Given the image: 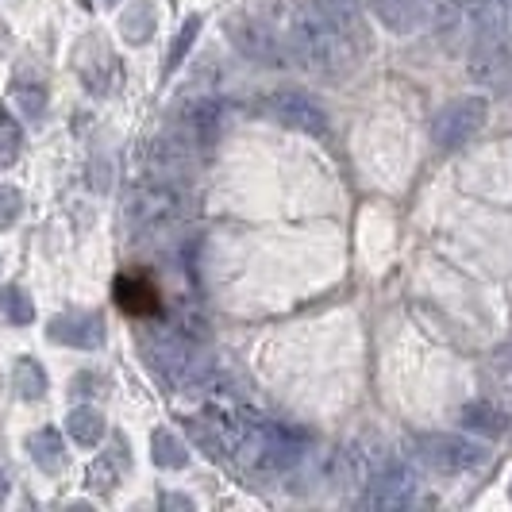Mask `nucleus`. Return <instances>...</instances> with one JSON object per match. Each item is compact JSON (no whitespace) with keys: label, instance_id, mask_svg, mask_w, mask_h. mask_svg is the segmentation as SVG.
Segmentation results:
<instances>
[{"label":"nucleus","instance_id":"1","mask_svg":"<svg viewBox=\"0 0 512 512\" xmlns=\"http://www.w3.org/2000/svg\"><path fill=\"white\" fill-rule=\"evenodd\" d=\"M112 297H116V308L131 316V320H158L166 312V301H162V289L151 274L143 270H124L116 282H112Z\"/></svg>","mask_w":512,"mask_h":512},{"label":"nucleus","instance_id":"6","mask_svg":"<svg viewBox=\"0 0 512 512\" xmlns=\"http://www.w3.org/2000/svg\"><path fill=\"white\" fill-rule=\"evenodd\" d=\"M16 382H20V393H24V397H39V393H43V370L31 359H24L16 366Z\"/></svg>","mask_w":512,"mask_h":512},{"label":"nucleus","instance_id":"5","mask_svg":"<svg viewBox=\"0 0 512 512\" xmlns=\"http://www.w3.org/2000/svg\"><path fill=\"white\" fill-rule=\"evenodd\" d=\"M70 432H74L81 443H97V436H101V416L89 409H81L70 416Z\"/></svg>","mask_w":512,"mask_h":512},{"label":"nucleus","instance_id":"4","mask_svg":"<svg viewBox=\"0 0 512 512\" xmlns=\"http://www.w3.org/2000/svg\"><path fill=\"white\" fill-rule=\"evenodd\" d=\"M0 312L16 324H27L31 320V301H27L20 289H0Z\"/></svg>","mask_w":512,"mask_h":512},{"label":"nucleus","instance_id":"8","mask_svg":"<svg viewBox=\"0 0 512 512\" xmlns=\"http://www.w3.org/2000/svg\"><path fill=\"white\" fill-rule=\"evenodd\" d=\"M4 489H8V474H4V466H0V501H4Z\"/></svg>","mask_w":512,"mask_h":512},{"label":"nucleus","instance_id":"3","mask_svg":"<svg viewBox=\"0 0 512 512\" xmlns=\"http://www.w3.org/2000/svg\"><path fill=\"white\" fill-rule=\"evenodd\" d=\"M31 451H35V462H39L43 470H62V443H58L54 432L31 436Z\"/></svg>","mask_w":512,"mask_h":512},{"label":"nucleus","instance_id":"7","mask_svg":"<svg viewBox=\"0 0 512 512\" xmlns=\"http://www.w3.org/2000/svg\"><path fill=\"white\" fill-rule=\"evenodd\" d=\"M20 216V193L12 185H0V228H8Z\"/></svg>","mask_w":512,"mask_h":512},{"label":"nucleus","instance_id":"2","mask_svg":"<svg viewBox=\"0 0 512 512\" xmlns=\"http://www.w3.org/2000/svg\"><path fill=\"white\" fill-rule=\"evenodd\" d=\"M20 143H24L20 124L0 108V170H8V166L20 158Z\"/></svg>","mask_w":512,"mask_h":512}]
</instances>
